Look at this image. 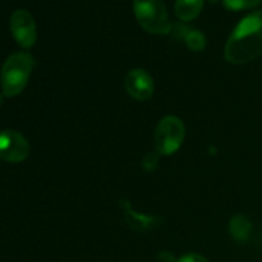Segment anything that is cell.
<instances>
[{"instance_id":"obj_1","label":"cell","mask_w":262,"mask_h":262,"mask_svg":"<svg viewBox=\"0 0 262 262\" xmlns=\"http://www.w3.org/2000/svg\"><path fill=\"white\" fill-rule=\"evenodd\" d=\"M262 54V10L243 18L225 45L224 56L229 63L243 66Z\"/></svg>"},{"instance_id":"obj_2","label":"cell","mask_w":262,"mask_h":262,"mask_svg":"<svg viewBox=\"0 0 262 262\" xmlns=\"http://www.w3.org/2000/svg\"><path fill=\"white\" fill-rule=\"evenodd\" d=\"M33 66H35L33 56L27 51L12 54L5 60L0 74L3 92L5 96L14 97L25 90Z\"/></svg>"},{"instance_id":"obj_3","label":"cell","mask_w":262,"mask_h":262,"mask_svg":"<svg viewBox=\"0 0 262 262\" xmlns=\"http://www.w3.org/2000/svg\"><path fill=\"white\" fill-rule=\"evenodd\" d=\"M133 10L141 27L152 35H168L173 23L163 0H135Z\"/></svg>"},{"instance_id":"obj_4","label":"cell","mask_w":262,"mask_h":262,"mask_svg":"<svg viewBox=\"0 0 262 262\" xmlns=\"http://www.w3.org/2000/svg\"><path fill=\"white\" fill-rule=\"evenodd\" d=\"M186 128L179 118L168 115L159 122L155 130V151L159 155H173L183 143Z\"/></svg>"},{"instance_id":"obj_5","label":"cell","mask_w":262,"mask_h":262,"mask_svg":"<svg viewBox=\"0 0 262 262\" xmlns=\"http://www.w3.org/2000/svg\"><path fill=\"white\" fill-rule=\"evenodd\" d=\"M10 31L18 45L23 49H30L37 40L36 23L30 12L18 9L10 17Z\"/></svg>"},{"instance_id":"obj_6","label":"cell","mask_w":262,"mask_h":262,"mask_svg":"<svg viewBox=\"0 0 262 262\" xmlns=\"http://www.w3.org/2000/svg\"><path fill=\"white\" fill-rule=\"evenodd\" d=\"M30 154V145L20 133L15 130L0 132V159L7 163H20Z\"/></svg>"},{"instance_id":"obj_7","label":"cell","mask_w":262,"mask_h":262,"mask_svg":"<svg viewBox=\"0 0 262 262\" xmlns=\"http://www.w3.org/2000/svg\"><path fill=\"white\" fill-rule=\"evenodd\" d=\"M124 86L128 95L138 101H146L154 94L152 77L145 69L136 68L128 72Z\"/></svg>"},{"instance_id":"obj_8","label":"cell","mask_w":262,"mask_h":262,"mask_svg":"<svg viewBox=\"0 0 262 262\" xmlns=\"http://www.w3.org/2000/svg\"><path fill=\"white\" fill-rule=\"evenodd\" d=\"M120 209L123 211V216H124L127 224L132 228L133 230L140 233L150 232L151 229L159 224V219L152 215H146L137 212L132 207L128 200H120Z\"/></svg>"},{"instance_id":"obj_9","label":"cell","mask_w":262,"mask_h":262,"mask_svg":"<svg viewBox=\"0 0 262 262\" xmlns=\"http://www.w3.org/2000/svg\"><path fill=\"white\" fill-rule=\"evenodd\" d=\"M252 224L243 215H235L229 223V233L233 239L238 243H246L252 235Z\"/></svg>"},{"instance_id":"obj_10","label":"cell","mask_w":262,"mask_h":262,"mask_svg":"<svg viewBox=\"0 0 262 262\" xmlns=\"http://www.w3.org/2000/svg\"><path fill=\"white\" fill-rule=\"evenodd\" d=\"M205 0H177L176 2V14L179 19L184 22L194 19L200 15L204 8Z\"/></svg>"},{"instance_id":"obj_11","label":"cell","mask_w":262,"mask_h":262,"mask_svg":"<svg viewBox=\"0 0 262 262\" xmlns=\"http://www.w3.org/2000/svg\"><path fill=\"white\" fill-rule=\"evenodd\" d=\"M184 41H186L187 46L192 51H201L206 46V38H205L204 33L201 31L191 30V28L188 30L187 35L184 36Z\"/></svg>"},{"instance_id":"obj_12","label":"cell","mask_w":262,"mask_h":262,"mask_svg":"<svg viewBox=\"0 0 262 262\" xmlns=\"http://www.w3.org/2000/svg\"><path fill=\"white\" fill-rule=\"evenodd\" d=\"M262 0H223V4L228 10H246L256 8L261 4Z\"/></svg>"},{"instance_id":"obj_13","label":"cell","mask_w":262,"mask_h":262,"mask_svg":"<svg viewBox=\"0 0 262 262\" xmlns=\"http://www.w3.org/2000/svg\"><path fill=\"white\" fill-rule=\"evenodd\" d=\"M159 154L156 151L154 152H148L147 155H145V158L142 159V166L145 170L151 171L156 168L158 165V161H159Z\"/></svg>"},{"instance_id":"obj_14","label":"cell","mask_w":262,"mask_h":262,"mask_svg":"<svg viewBox=\"0 0 262 262\" xmlns=\"http://www.w3.org/2000/svg\"><path fill=\"white\" fill-rule=\"evenodd\" d=\"M178 262H210L206 257L199 255V253H186L179 258Z\"/></svg>"},{"instance_id":"obj_15","label":"cell","mask_w":262,"mask_h":262,"mask_svg":"<svg viewBox=\"0 0 262 262\" xmlns=\"http://www.w3.org/2000/svg\"><path fill=\"white\" fill-rule=\"evenodd\" d=\"M159 262H176L174 261V257L168 252H161L159 255Z\"/></svg>"},{"instance_id":"obj_16","label":"cell","mask_w":262,"mask_h":262,"mask_svg":"<svg viewBox=\"0 0 262 262\" xmlns=\"http://www.w3.org/2000/svg\"><path fill=\"white\" fill-rule=\"evenodd\" d=\"M3 102H4V99H3V96H2V95H0V106H2V105H3Z\"/></svg>"},{"instance_id":"obj_17","label":"cell","mask_w":262,"mask_h":262,"mask_svg":"<svg viewBox=\"0 0 262 262\" xmlns=\"http://www.w3.org/2000/svg\"><path fill=\"white\" fill-rule=\"evenodd\" d=\"M210 2H214V3H216V2H217V0H210Z\"/></svg>"}]
</instances>
